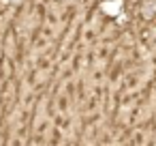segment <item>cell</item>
<instances>
[{
  "mask_svg": "<svg viewBox=\"0 0 156 146\" xmlns=\"http://www.w3.org/2000/svg\"><path fill=\"white\" fill-rule=\"evenodd\" d=\"M13 2H15V0H13Z\"/></svg>",
  "mask_w": 156,
  "mask_h": 146,
  "instance_id": "cell-1",
  "label": "cell"
}]
</instances>
